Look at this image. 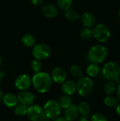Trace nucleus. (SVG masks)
Masks as SVG:
<instances>
[{"label": "nucleus", "instance_id": "20e7f679", "mask_svg": "<svg viewBox=\"0 0 120 121\" xmlns=\"http://www.w3.org/2000/svg\"><path fill=\"white\" fill-rule=\"evenodd\" d=\"M94 89V82L89 77H80L76 83V91L79 96L87 97L91 94Z\"/></svg>", "mask_w": 120, "mask_h": 121}, {"label": "nucleus", "instance_id": "f03ea898", "mask_svg": "<svg viewBox=\"0 0 120 121\" xmlns=\"http://www.w3.org/2000/svg\"><path fill=\"white\" fill-rule=\"evenodd\" d=\"M108 51L107 48L101 44L93 45L88 52V58L91 63H102L108 57Z\"/></svg>", "mask_w": 120, "mask_h": 121}, {"label": "nucleus", "instance_id": "c756f323", "mask_svg": "<svg viewBox=\"0 0 120 121\" xmlns=\"http://www.w3.org/2000/svg\"><path fill=\"white\" fill-rule=\"evenodd\" d=\"M44 0H31V2L33 5L36 6H42L43 4Z\"/></svg>", "mask_w": 120, "mask_h": 121}, {"label": "nucleus", "instance_id": "39448f33", "mask_svg": "<svg viewBox=\"0 0 120 121\" xmlns=\"http://www.w3.org/2000/svg\"><path fill=\"white\" fill-rule=\"evenodd\" d=\"M45 113V116L49 120H54L61 114V107L58 101L54 99H50L45 102L42 107Z\"/></svg>", "mask_w": 120, "mask_h": 121}, {"label": "nucleus", "instance_id": "412c9836", "mask_svg": "<svg viewBox=\"0 0 120 121\" xmlns=\"http://www.w3.org/2000/svg\"><path fill=\"white\" fill-rule=\"evenodd\" d=\"M58 103L62 109H66V108H68L69 106L72 104V99L71 96L64 94L60 96Z\"/></svg>", "mask_w": 120, "mask_h": 121}, {"label": "nucleus", "instance_id": "a878e982", "mask_svg": "<svg viewBox=\"0 0 120 121\" xmlns=\"http://www.w3.org/2000/svg\"><path fill=\"white\" fill-rule=\"evenodd\" d=\"M73 3V0H57V4L58 9L65 11L71 8Z\"/></svg>", "mask_w": 120, "mask_h": 121}, {"label": "nucleus", "instance_id": "ddd939ff", "mask_svg": "<svg viewBox=\"0 0 120 121\" xmlns=\"http://www.w3.org/2000/svg\"><path fill=\"white\" fill-rule=\"evenodd\" d=\"M61 89L64 94L68 96H72L76 92V83L74 82L73 80L66 79L62 84Z\"/></svg>", "mask_w": 120, "mask_h": 121}, {"label": "nucleus", "instance_id": "1a4fd4ad", "mask_svg": "<svg viewBox=\"0 0 120 121\" xmlns=\"http://www.w3.org/2000/svg\"><path fill=\"white\" fill-rule=\"evenodd\" d=\"M14 86L20 91L28 90L32 86V78L26 74H21L16 78Z\"/></svg>", "mask_w": 120, "mask_h": 121}, {"label": "nucleus", "instance_id": "2f4dec72", "mask_svg": "<svg viewBox=\"0 0 120 121\" xmlns=\"http://www.w3.org/2000/svg\"><path fill=\"white\" fill-rule=\"evenodd\" d=\"M116 91H117V99H118V100H120V83L119 84V85L117 86V90H116Z\"/></svg>", "mask_w": 120, "mask_h": 121}, {"label": "nucleus", "instance_id": "c9c22d12", "mask_svg": "<svg viewBox=\"0 0 120 121\" xmlns=\"http://www.w3.org/2000/svg\"><path fill=\"white\" fill-rule=\"evenodd\" d=\"M78 121H90L87 118H81Z\"/></svg>", "mask_w": 120, "mask_h": 121}, {"label": "nucleus", "instance_id": "5701e85b", "mask_svg": "<svg viewBox=\"0 0 120 121\" xmlns=\"http://www.w3.org/2000/svg\"><path fill=\"white\" fill-rule=\"evenodd\" d=\"M28 107L27 106H25L21 104H18L14 108H13V113L16 116L21 117L24 116L27 114L28 111Z\"/></svg>", "mask_w": 120, "mask_h": 121}, {"label": "nucleus", "instance_id": "b1692460", "mask_svg": "<svg viewBox=\"0 0 120 121\" xmlns=\"http://www.w3.org/2000/svg\"><path fill=\"white\" fill-rule=\"evenodd\" d=\"M70 73L71 74V75L76 78H80L83 76V69L81 66H79V65H72L70 67Z\"/></svg>", "mask_w": 120, "mask_h": 121}, {"label": "nucleus", "instance_id": "4468645a", "mask_svg": "<svg viewBox=\"0 0 120 121\" xmlns=\"http://www.w3.org/2000/svg\"><path fill=\"white\" fill-rule=\"evenodd\" d=\"M42 14L47 18H54L59 13V9L53 4H46L42 8Z\"/></svg>", "mask_w": 120, "mask_h": 121}, {"label": "nucleus", "instance_id": "423d86ee", "mask_svg": "<svg viewBox=\"0 0 120 121\" xmlns=\"http://www.w3.org/2000/svg\"><path fill=\"white\" fill-rule=\"evenodd\" d=\"M93 37L99 43H105L111 37L110 28L105 24L100 23L95 25L92 29Z\"/></svg>", "mask_w": 120, "mask_h": 121}, {"label": "nucleus", "instance_id": "c85d7f7f", "mask_svg": "<svg viewBox=\"0 0 120 121\" xmlns=\"http://www.w3.org/2000/svg\"><path fill=\"white\" fill-rule=\"evenodd\" d=\"M90 121H108L107 117L100 113H96L92 115Z\"/></svg>", "mask_w": 120, "mask_h": 121}, {"label": "nucleus", "instance_id": "dca6fc26", "mask_svg": "<svg viewBox=\"0 0 120 121\" xmlns=\"http://www.w3.org/2000/svg\"><path fill=\"white\" fill-rule=\"evenodd\" d=\"M2 102L6 107L9 108H13L18 104L17 95L13 93H7L4 94Z\"/></svg>", "mask_w": 120, "mask_h": 121}, {"label": "nucleus", "instance_id": "bb28decb", "mask_svg": "<svg viewBox=\"0 0 120 121\" xmlns=\"http://www.w3.org/2000/svg\"><path fill=\"white\" fill-rule=\"evenodd\" d=\"M80 35L81 38L84 40H88L93 37V33H92V29L90 28H86L84 27L80 32Z\"/></svg>", "mask_w": 120, "mask_h": 121}, {"label": "nucleus", "instance_id": "2eb2a0df", "mask_svg": "<svg viewBox=\"0 0 120 121\" xmlns=\"http://www.w3.org/2000/svg\"><path fill=\"white\" fill-rule=\"evenodd\" d=\"M81 21L82 25L86 28H92L95 25V16L90 12H84L81 16Z\"/></svg>", "mask_w": 120, "mask_h": 121}, {"label": "nucleus", "instance_id": "4be33fe9", "mask_svg": "<svg viewBox=\"0 0 120 121\" xmlns=\"http://www.w3.org/2000/svg\"><path fill=\"white\" fill-rule=\"evenodd\" d=\"M22 43L28 48H33L35 45V37L30 33L25 34L21 39Z\"/></svg>", "mask_w": 120, "mask_h": 121}, {"label": "nucleus", "instance_id": "58836bf2", "mask_svg": "<svg viewBox=\"0 0 120 121\" xmlns=\"http://www.w3.org/2000/svg\"></svg>", "mask_w": 120, "mask_h": 121}, {"label": "nucleus", "instance_id": "393cba45", "mask_svg": "<svg viewBox=\"0 0 120 121\" xmlns=\"http://www.w3.org/2000/svg\"><path fill=\"white\" fill-rule=\"evenodd\" d=\"M104 104L109 108H114L119 104V101L117 98L112 95H108L106 98H105Z\"/></svg>", "mask_w": 120, "mask_h": 121}, {"label": "nucleus", "instance_id": "cd10ccee", "mask_svg": "<svg viewBox=\"0 0 120 121\" xmlns=\"http://www.w3.org/2000/svg\"><path fill=\"white\" fill-rule=\"evenodd\" d=\"M30 68L32 69L33 72H34L35 73H37L42 71V64L40 60H33L31 63H30Z\"/></svg>", "mask_w": 120, "mask_h": 121}, {"label": "nucleus", "instance_id": "6ab92c4d", "mask_svg": "<svg viewBox=\"0 0 120 121\" xmlns=\"http://www.w3.org/2000/svg\"><path fill=\"white\" fill-rule=\"evenodd\" d=\"M117 83L115 81L108 80L104 85V91L107 95H112L117 90Z\"/></svg>", "mask_w": 120, "mask_h": 121}, {"label": "nucleus", "instance_id": "473e14b6", "mask_svg": "<svg viewBox=\"0 0 120 121\" xmlns=\"http://www.w3.org/2000/svg\"><path fill=\"white\" fill-rule=\"evenodd\" d=\"M4 94H3V92H2V91L0 89V104L3 101V99H4Z\"/></svg>", "mask_w": 120, "mask_h": 121}, {"label": "nucleus", "instance_id": "ea45409f", "mask_svg": "<svg viewBox=\"0 0 120 121\" xmlns=\"http://www.w3.org/2000/svg\"></svg>", "mask_w": 120, "mask_h": 121}, {"label": "nucleus", "instance_id": "6e6552de", "mask_svg": "<svg viewBox=\"0 0 120 121\" xmlns=\"http://www.w3.org/2000/svg\"><path fill=\"white\" fill-rule=\"evenodd\" d=\"M26 116L30 121H43L45 118L43 108L39 104H32L28 107Z\"/></svg>", "mask_w": 120, "mask_h": 121}, {"label": "nucleus", "instance_id": "f257e3e1", "mask_svg": "<svg viewBox=\"0 0 120 121\" xmlns=\"http://www.w3.org/2000/svg\"><path fill=\"white\" fill-rule=\"evenodd\" d=\"M52 79L50 74L45 72L35 73L32 77V85L35 90L40 94L47 92L52 86Z\"/></svg>", "mask_w": 120, "mask_h": 121}, {"label": "nucleus", "instance_id": "0eeeda50", "mask_svg": "<svg viewBox=\"0 0 120 121\" xmlns=\"http://www.w3.org/2000/svg\"><path fill=\"white\" fill-rule=\"evenodd\" d=\"M32 53L35 59L42 61L50 57L52 53V49L45 43H39L33 47Z\"/></svg>", "mask_w": 120, "mask_h": 121}, {"label": "nucleus", "instance_id": "7c9ffc66", "mask_svg": "<svg viewBox=\"0 0 120 121\" xmlns=\"http://www.w3.org/2000/svg\"><path fill=\"white\" fill-rule=\"evenodd\" d=\"M54 121H68L64 117H63V116H59V117H57V118H56Z\"/></svg>", "mask_w": 120, "mask_h": 121}, {"label": "nucleus", "instance_id": "7ed1b4c3", "mask_svg": "<svg viewBox=\"0 0 120 121\" xmlns=\"http://www.w3.org/2000/svg\"><path fill=\"white\" fill-rule=\"evenodd\" d=\"M102 74L108 81L112 80L118 82L120 76V63L115 61L107 62L103 67Z\"/></svg>", "mask_w": 120, "mask_h": 121}, {"label": "nucleus", "instance_id": "4c0bfd02", "mask_svg": "<svg viewBox=\"0 0 120 121\" xmlns=\"http://www.w3.org/2000/svg\"><path fill=\"white\" fill-rule=\"evenodd\" d=\"M119 16H120V11H119Z\"/></svg>", "mask_w": 120, "mask_h": 121}, {"label": "nucleus", "instance_id": "9b49d317", "mask_svg": "<svg viewBox=\"0 0 120 121\" xmlns=\"http://www.w3.org/2000/svg\"><path fill=\"white\" fill-rule=\"evenodd\" d=\"M17 98H18V101L19 104L29 106L34 104L35 97V95L32 92L28 90H25V91H21L18 94Z\"/></svg>", "mask_w": 120, "mask_h": 121}, {"label": "nucleus", "instance_id": "f3484780", "mask_svg": "<svg viewBox=\"0 0 120 121\" xmlns=\"http://www.w3.org/2000/svg\"><path fill=\"white\" fill-rule=\"evenodd\" d=\"M77 106L81 118H88L91 113V110L90 104L86 101H82Z\"/></svg>", "mask_w": 120, "mask_h": 121}, {"label": "nucleus", "instance_id": "e433bc0d", "mask_svg": "<svg viewBox=\"0 0 120 121\" xmlns=\"http://www.w3.org/2000/svg\"><path fill=\"white\" fill-rule=\"evenodd\" d=\"M1 65H2V58H1V56L0 55V67L1 66Z\"/></svg>", "mask_w": 120, "mask_h": 121}, {"label": "nucleus", "instance_id": "9d476101", "mask_svg": "<svg viewBox=\"0 0 120 121\" xmlns=\"http://www.w3.org/2000/svg\"><path fill=\"white\" fill-rule=\"evenodd\" d=\"M51 78L52 82L56 84H62L66 79V72L65 69L61 67H55L51 72Z\"/></svg>", "mask_w": 120, "mask_h": 121}, {"label": "nucleus", "instance_id": "f8f14e48", "mask_svg": "<svg viewBox=\"0 0 120 121\" xmlns=\"http://www.w3.org/2000/svg\"><path fill=\"white\" fill-rule=\"evenodd\" d=\"M64 117L68 121H76L79 117L78 106L76 104H71L68 108L64 109Z\"/></svg>", "mask_w": 120, "mask_h": 121}, {"label": "nucleus", "instance_id": "72a5a7b5", "mask_svg": "<svg viewBox=\"0 0 120 121\" xmlns=\"http://www.w3.org/2000/svg\"><path fill=\"white\" fill-rule=\"evenodd\" d=\"M116 107H117V108H116L117 113V114H118V115L120 116V104H119Z\"/></svg>", "mask_w": 120, "mask_h": 121}, {"label": "nucleus", "instance_id": "aec40b11", "mask_svg": "<svg viewBox=\"0 0 120 121\" xmlns=\"http://www.w3.org/2000/svg\"><path fill=\"white\" fill-rule=\"evenodd\" d=\"M64 15L66 18L69 21H76L80 18V15L79 12L76 10L71 8L66 10L64 11Z\"/></svg>", "mask_w": 120, "mask_h": 121}, {"label": "nucleus", "instance_id": "f704fd0d", "mask_svg": "<svg viewBox=\"0 0 120 121\" xmlns=\"http://www.w3.org/2000/svg\"><path fill=\"white\" fill-rule=\"evenodd\" d=\"M4 72H1V71H0V82H1V80H2V78L4 77Z\"/></svg>", "mask_w": 120, "mask_h": 121}, {"label": "nucleus", "instance_id": "a211bd4d", "mask_svg": "<svg viewBox=\"0 0 120 121\" xmlns=\"http://www.w3.org/2000/svg\"><path fill=\"white\" fill-rule=\"evenodd\" d=\"M100 72V67L97 64L91 63L86 68V73L89 77H97Z\"/></svg>", "mask_w": 120, "mask_h": 121}]
</instances>
